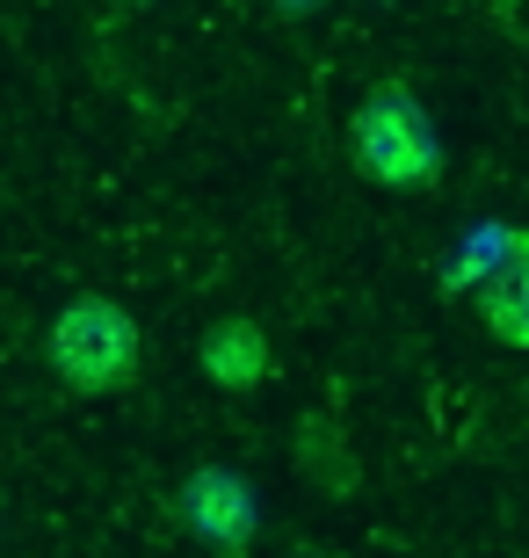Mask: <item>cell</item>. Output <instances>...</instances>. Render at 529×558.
<instances>
[{"mask_svg": "<svg viewBox=\"0 0 529 558\" xmlns=\"http://www.w3.org/2000/svg\"><path fill=\"white\" fill-rule=\"evenodd\" d=\"M348 153L377 189H435L443 182V131L399 81L370 87L348 117Z\"/></svg>", "mask_w": 529, "mask_h": 558, "instance_id": "2", "label": "cell"}, {"mask_svg": "<svg viewBox=\"0 0 529 558\" xmlns=\"http://www.w3.org/2000/svg\"><path fill=\"white\" fill-rule=\"evenodd\" d=\"M298 464H305V478L320 486V494H334V500L356 494V457H348V435H334V421H305Z\"/></svg>", "mask_w": 529, "mask_h": 558, "instance_id": "6", "label": "cell"}, {"mask_svg": "<svg viewBox=\"0 0 529 558\" xmlns=\"http://www.w3.org/2000/svg\"><path fill=\"white\" fill-rule=\"evenodd\" d=\"M44 363L59 377L65 392L81 399H103V392H123V385H139L145 371V327L139 312L103 298V290H81V298H65L51 312V327H44Z\"/></svg>", "mask_w": 529, "mask_h": 558, "instance_id": "1", "label": "cell"}, {"mask_svg": "<svg viewBox=\"0 0 529 558\" xmlns=\"http://www.w3.org/2000/svg\"><path fill=\"white\" fill-rule=\"evenodd\" d=\"M196 363L218 392H262L268 377H276V341L262 333V319H247V312H225L211 319L204 341H196Z\"/></svg>", "mask_w": 529, "mask_h": 558, "instance_id": "4", "label": "cell"}, {"mask_svg": "<svg viewBox=\"0 0 529 558\" xmlns=\"http://www.w3.org/2000/svg\"><path fill=\"white\" fill-rule=\"evenodd\" d=\"M479 319L501 349H529V232L501 240V262L479 283Z\"/></svg>", "mask_w": 529, "mask_h": 558, "instance_id": "5", "label": "cell"}, {"mask_svg": "<svg viewBox=\"0 0 529 558\" xmlns=\"http://www.w3.org/2000/svg\"><path fill=\"white\" fill-rule=\"evenodd\" d=\"M290 558H334L326 544H290Z\"/></svg>", "mask_w": 529, "mask_h": 558, "instance_id": "7", "label": "cell"}, {"mask_svg": "<svg viewBox=\"0 0 529 558\" xmlns=\"http://www.w3.org/2000/svg\"><path fill=\"white\" fill-rule=\"evenodd\" d=\"M167 508L182 522V537H196L218 558L254 551V537H262V494H254V478L232 472V464H196V472H182V486H175Z\"/></svg>", "mask_w": 529, "mask_h": 558, "instance_id": "3", "label": "cell"}]
</instances>
